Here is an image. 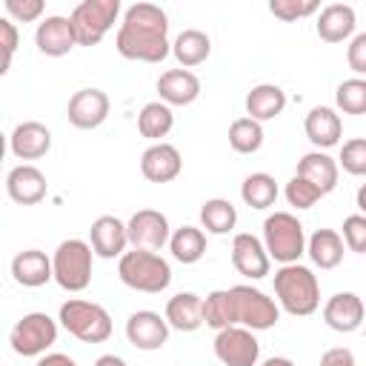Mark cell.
I'll use <instances>...</instances> for the list:
<instances>
[{"label":"cell","instance_id":"5","mask_svg":"<svg viewBox=\"0 0 366 366\" xmlns=\"http://www.w3.org/2000/svg\"><path fill=\"white\" fill-rule=\"evenodd\" d=\"M263 246L272 260L280 266L297 263L300 254L306 252V232L303 223L292 212H274L263 220Z\"/></svg>","mask_w":366,"mask_h":366},{"label":"cell","instance_id":"20","mask_svg":"<svg viewBox=\"0 0 366 366\" xmlns=\"http://www.w3.org/2000/svg\"><path fill=\"white\" fill-rule=\"evenodd\" d=\"M363 315H366V306L355 292H337L323 306L326 326L335 329V332H343V335L360 329L363 326Z\"/></svg>","mask_w":366,"mask_h":366},{"label":"cell","instance_id":"45","mask_svg":"<svg viewBox=\"0 0 366 366\" xmlns=\"http://www.w3.org/2000/svg\"><path fill=\"white\" fill-rule=\"evenodd\" d=\"M37 366H77V360H71V357L63 355V352H49V355H43V357L37 360Z\"/></svg>","mask_w":366,"mask_h":366},{"label":"cell","instance_id":"1","mask_svg":"<svg viewBox=\"0 0 366 366\" xmlns=\"http://www.w3.org/2000/svg\"><path fill=\"white\" fill-rule=\"evenodd\" d=\"M114 49L126 60L160 63L169 57V17L154 3H134L126 9L123 23L114 37Z\"/></svg>","mask_w":366,"mask_h":366},{"label":"cell","instance_id":"33","mask_svg":"<svg viewBox=\"0 0 366 366\" xmlns=\"http://www.w3.org/2000/svg\"><path fill=\"white\" fill-rule=\"evenodd\" d=\"M240 197L252 209H269L277 200V180L272 174H266V172H252L240 183Z\"/></svg>","mask_w":366,"mask_h":366},{"label":"cell","instance_id":"44","mask_svg":"<svg viewBox=\"0 0 366 366\" xmlns=\"http://www.w3.org/2000/svg\"><path fill=\"white\" fill-rule=\"evenodd\" d=\"M320 366H355V355L346 346H335L320 355Z\"/></svg>","mask_w":366,"mask_h":366},{"label":"cell","instance_id":"26","mask_svg":"<svg viewBox=\"0 0 366 366\" xmlns=\"http://www.w3.org/2000/svg\"><path fill=\"white\" fill-rule=\"evenodd\" d=\"M300 177H306L309 183H315L323 194H329L335 186H337V177H340V166L335 157H329L326 152H306L300 160H297V172Z\"/></svg>","mask_w":366,"mask_h":366},{"label":"cell","instance_id":"21","mask_svg":"<svg viewBox=\"0 0 366 366\" xmlns=\"http://www.w3.org/2000/svg\"><path fill=\"white\" fill-rule=\"evenodd\" d=\"M157 94L166 106H189L200 97V77L189 69H169L157 77Z\"/></svg>","mask_w":366,"mask_h":366},{"label":"cell","instance_id":"18","mask_svg":"<svg viewBox=\"0 0 366 366\" xmlns=\"http://www.w3.org/2000/svg\"><path fill=\"white\" fill-rule=\"evenodd\" d=\"M183 169V157L172 143H152L140 154V172L149 183H172Z\"/></svg>","mask_w":366,"mask_h":366},{"label":"cell","instance_id":"27","mask_svg":"<svg viewBox=\"0 0 366 366\" xmlns=\"http://www.w3.org/2000/svg\"><path fill=\"white\" fill-rule=\"evenodd\" d=\"M283 109H286V92L274 83H257L246 94V117H252L257 123L274 120Z\"/></svg>","mask_w":366,"mask_h":366},{"label":"cell","instance_id":"38","mask_svg":"<svg viewBox=\"0 0 366 366\" xmlns=\"http://www.w3.org/2000/svg\"><path fill=\"white\" fill-rule=\"evenodd\" d=\"M320 197H323V192H320L315 183H309L306 177H300V174H295V177L286 183V200H289V206H295V209H312Z\"/></svg>","mask_w":366,"mask_h":366},{"label":"cell","instance_id":"23","mask_svg":"<svg viewBox=\"0 0 366 366\" xmlns=\"http://www.w3.org/2000/svg\"><path fill=\"white\" fill-rule=\"evenodd\" d=\"M11 277L26 286V289H37V286H46L49 280H54V266H51V257L40 249H26V252H17L14 260H11Z\"/></svg>","mask_w":366,"mask_h":366},{"label":"cell","instance_id":"32","mask_svg":"<svg viewBox=\"0 0 366 366\" xmlns=\"http://www.w3.org/2000/svg\"><path fill=\"white\" fill-rule=\"evenodd\" d=\"M237 223V209L226 197H209L200 206V226L209 234H229Z\"/></svg>","mask_w":366,"mask_h":366},{"label":"cell","instance_id":"12","mask_svg":"<svg viewBox=\"0 0 366 366\" xmlns=\"http://www.w3.org/2000/svg\"><path fill=\"white\" fill-rule=\"evenodd\" d=\"M109 94L103 89H80L69 97V106H66V117L74 129H97L103 126V120L109 117Z\"/></svg>","mask_w":366,"mask_h":366},{"label":"cell","instance_id":"13","mask_svg":"<svg viewBox=\"0 0 366 366\" xmlns=\"http://www.w3.org/2000/svg\"><path fill=\"white\" fill-rule=\"evenodd\" d=\"M169 323L166 317H160L157 312L152 309H140V312H132L129 320H126V337L134 349H143V352H157L166 346L169 340Z\"/></svg>","mask_w":366,"mask_h":366},{"label":"cell","instance_id":"17","mask_svg":"<svg viewBox=\"0 0 366 366\" xmlns=\"http://www.w3.org/2000/svg\"><path fill=\"white\" fill-rule=\"evenodd\" d=\"M9 149L17 160H40L51 149V132L40 120H23L9 134Z\"/></svg>","mask_w":366,"mask_h":366},{"label":"cell","instance_id":"6","mask_svg":"<svg viewBox=\"0 0 366 366\" xmlns=\"http://www.w3.org/2000/svg\"><path fill=\"white\" fill-rule=\"evenodd\" d=\"M92 257H94L92 243H86L80 237L63 240L51 254L57 286L66 292H83L92 283Z\"/></svg>","mask_w":366,"mask_h":366},{"label":"cell","instance_id":"7","mask_svg":"<svg viewBox=\"0 0 366 366\" xmlns=\"http://www.w3.org/2000/svg\"><path fill=\"white\" fill-rule=\"evenodd\" d=\"M232 320L234 326H246L252 332H266L280 320V306L254 286H232Z\"/></svg>","mask_w":366,"mask_h":366},{"label":"cell","instance_id":"4","mask_svg":"<svg viewBox=\"0 0 366 366\" xmlns=\"http://www.w3.org/2000/svg\"><path fill=\"white\" fill-rule=\"evenodd\" d=\"M60 326L80 343H106L112 337V315L83 297H71L60 306Z\"/></svg>","mask_w":366,"mask_h":366},{"label":"cell","instance_id":"19","mask_svg":"<svg viewBox=\"0 0 366 366\" xmlns=\"http://www.w3.org/2000/svg\"><path fill=\"white\" fill-rule=\"evenodd\" d=\"M6 192L14 203L20 206H34L46 197L49 192V183H46V174L31 166V163H20L14 166L9 174H6Z\"/></svg>","mask_w":366,"mask_h":366},{"label":"cell","instance_id":"8","mask_svg":"<svg viewBox=\"0 0 366 366\" xmlns=\"http://www.w3.org/2000/svg\"><path fill=\"white\" fill-rule=\"evenodd\" d=\"M120 14V0H83L69 14L77 46H97Z\"/></svg>","mask_w":366,"mask_h":366},{"label":"cell","instance_id":"36","mask_svg":"<svg viewBox=\"0 0 366 366\" xmlns=\"http://www.w3.org/2000/svg\"><path fill=\"white\" fill-rule=\"evenodd\" d=\"M335 103L343 114H366V77H349L335 89Z\"/></svg>","mask_w":366,"mask_h":366},{"label":"cell","instance_id":"24","mask_svg":"<svg viewBox=\"0 0 366 366\" xmlns=\"http://www.w3.org/2000/svg\"><path fill=\"white\" fill-rule=\"evenodd\" d=\"M355 26H357V17H355V9L349 3H329L320 9L317 14V37L326 40V43H343L355 34Z\"/></svg>","mask_w":366,"mask_h":366},{"label":"cell","instance_id":"40","mask_svg":"<svg viewBox=\"0 0 366 366\" xmlns=\"http://www.w3.org/2000/svg\"><path fill=\"white\" fill-rule=\"evenodd\" d=\"M343 243L349 252L366 254V214H349L343 220Z\"/></svg>","mask_w":366,"mask_h":366},{"label":"cell","instance_id":"22","mask_svg":"<svg viewBox=\"0 0 366 366\" xmlns=\"http://www.w3.org/2000/svg\"><path fill=\"white\" fill-rule=\"evenodd\" d=\"M303 129H306L309 143H312L317 152L337 146L340 137H343V120H340V114H337L335 109H329V106H315V109H309Z\"/></svg>","mask_w":366,"mask_h":366},{"label":"cell","instance_id":"25","mask_svg":"<svg viewBox=\"0 0 366 366\" xmlns=\"http://www.w3.org/2000/svg\"><path fill=\"white\" fill-rule=\"evenodd\" d=\"M166 323L177 332H197L206 317H203V297L194 292H177L166 303Z\"/></svg>","mask_w":366,"mask_h":366},{"label":"cell","instance_id":"14","mask_svg":"<svg viewBox=\"0 0 366 366\" xmlns=\"http://www.w3.org/2000/svg\"><path fill=\"white\" fill-rule=\"evenodd\" d=\"M232 266H234L243 277L260 280V277L269 274L272 257H269V252H266V246H263L260 237H254V234H249V232H240V234H234V240H232Z\"/></svg>","mask_w":366,"mask_h":366},{"label":"cell","instance_id":"46","mask_svg":"<svg viewBox=\"0 0 366 366\" xmlns=\"http://www.w3.org/2000/svg\"><path fill=\"white\" fill-rule=\"evenodd\" d=\"M94 366H129V363L123 357H117V355H100L94 360Z\"/></svg>","mask_w":366,"mask_h":366},{"label":"cell","instance_id":"29","mask_svg":"<svg viewBox=\"0 0 366 366\" xmlns=\"http://www.w3.org/2000/svg\"><path fill=\"white\" fill-rule=\"evenodd\" d=\"M172 54L174 60L180 63V69H192V66H200L209 60L212 54V40L206 31L200 29H183L174 43H172Z\"/></svg>","mask_w":366,"mask_h":366},{"label":"cell","instance_id":"37","mask_svg":"<svg viewBox=\"0 0 366 366\" xmlns=\"http://www.w3.org/2000/svg\"><path fill=\"white\" fill-rule=\"evenodd\" d=\"M337 166H343V172L355 174V177H366V137H352L340 146V157Z\"/></svg>","mask_w":366,"mask_h":366},{"label":"cell","instance_id":"39","mask_svg":"<svg viewBox=\"0 0 366 366\" xmlns=\"http://www.w3.org/2000/svg\"><path fill=\"white\" fill-rule=\"evenodd\" d=\"M317 9H320L317 0H272V3H269V11H272L277 20H283V23H295V20H300V17H309V14H315Z\"/></svg>","mask_w":366,"mask_h":366},{"label":"cell","instance_id":"9","mask_svg":"<svg viewBox=\"0 0 366 366\" xmlns=\"http://www.w3.org/2000/svg\"><path fill=\"white\" fill-rule=\"evenodd\" d=\"M54 340H57V323L46 312L23 315L9 332V343L20 357H43Z\"/></svg>","mask_w":366,"mask_h":366},{"label":"cell","instance_id":"28","mask_svg":"<svg viewBox=\"0 0 366 366\" xmlns=\"http://www.w3.org/2000/svg\"><path fill=\"white\" fill-rule=\"evenodd\" d=\"M343 252H346V243H343L340 232H335V229H317V232H312V237L306 240V254H309L312 263L320 266V269H335V266H340Z\"/></svg>","mask_w":366,"mask_h":366},{"label":"cell","instance_id":"47","mask_svg":"<svg viewBox=\"0 0 366 366\" xmlns=\"http://www.w3.org/2000/svg\"><path fill=\"white\" fill-rule=\"evenodd\" d=\"M260 366H295L289 357H269V360H263Z\"/></svg>","mask_w":366,"mask_h":366},{"label":"cell","instance_id":"3","mask_svg":"<svg viewBox=\"0 0 366 366\" xmlns=\"http://www.w3.org/2000/svg\"><path fill=\"white\" fill-rule=\"evenodd\" d=\"M117 274H120V280L129 289L146 292V295H160L172 283V266H169V260L160 257L157 252H146V249L126 252L120 257V263H117Z\"/></svg>","mask_w":366,"mask_h":366},{"label":"cell","instance_id":"2","mask_svg":"<svg viewBox=\"0 0 366 366\" xmlns=\"http://www.w3.org/2000/svg\"><path fill=\"white\" fill-rule=\"evenodd\" d=\"M274 295L277 303L295 315V317H309L320 306V283L317 274L309 266L300 263H286L274 272Z\"/></svg>","mask_w":366,"mask_h":366},{"label":"cell","instance_id":"11","mask_svg":"<svg viewBox=\"0 0 366 366\" xmlns=\"http://www.w3.org/2000/svg\"><path fill=\"white\" fill-rule=\"evenodd\" d=\"M129 243L132 249H146V252H160L172 240L169 217L157 209H140L129 217Z\"/></svg>","mask_w":366,"mask_h":366},{"label":"cell","instance_id":"41","mask_svg":"<svg viewBox=\"0 0 366 366\" xmlns=\"http://www.w3.org/2000/svg\"><path fill=\"white\" fill-rule=\"evenodd\" d=\"M17 40H20V34H17V26H14V20H9V17H0V49H3L0 74H6V71L11 69V57H14V51H17Z\"/></svg>","mask_w":366,"mask_h":366},{"label":"cell","instance_id":"43","mask_svg":"<svg viewBox=\"0 0 366 366\" xmlns=\"http://www.w3.org/2000/svg\"><path fill=\"white\" fill-rule=\"evenodd\" d=\"M346 63H349V69H352L357 77L366 74V31H360V34H355V37L349 40Z\"/></svg>","mask_w":366,"mask_h":366},{"label":"cell","instance_id":"34","mask_svg":"<svg viewBox=\"0 0 366 366\" xmlns=\"http://www.w3.org/2000/svg\"><path fill=\"white\" fill-rule=\"evenodd\" d=\"M229 146L237 154H254L263 146V126L252 117H237L229 126Z\"/></svg>","mask_w":366,"mask_h":366},{"label":"cell","instance_id":"30","mask_svg":"<svg viewBox=\"0 0 366 366\" xmlns=\"http://www.w3.org/2000/svg\"><path fill=\"white\" fill-rule=\"evenodd\" d=\"M169 249H172V257L177 263L192 266V263H197L206 254V234L197 226H180V229L172 232Z\"/></svg>","mask_w":366,"mask_h":366},{"label":"cell","instance_id":"16","mask_svg":"<svg viewBox=\"0 0 366 366\" xmlns=\"http://www.w3.org/2000/svg\"><path fill=\"white\" fill-rule=\"evenodd\" d=\"M34 43H37V51L46 54V57H63V54H69L77 46L71 20L69 17H60V14H51L46 20H40L37 29H34Z\"/></svg>","mask_w":366,"mask_h":366},{"label":"cell","instance_id":"31","mask_svg":"<svg viewBox=\"0 0 366 366\" xmlns=\"http://www.w3.org/2000/svg\"><path fill=\"white\" fill-rule=\"evenodd\" d=\"M172 126H174V114H172V106H166L163 100L146 103L137 114V132L154 143H160V137H166Z\"/></svg>","mask_w":366,"mask_h":366},{"label":"cell","instance_id":"48","mask_svg":"<svg viewBox=\"0 0 366 366\" xmlns=\"http://www.w3.org/2000/svg\"><path fill=\"white\" fill-rule=\"evenodd\" d=\"M355 200H357V209H360V212L366 214V183H363V186L357 189V197H355Z\"/></svg>","mask_w":366,"mask_h":366},{"label":"cell","instance_id":"15","mask_svg":"<svg viewBox=\"0 0 366 366\" xmlns=\"http://www.w3.org/2000/svg\"><path fill=\"white\" fill-rule=\"evenodd\" d=\"M89 243H92L94 254L103 257V260L123 257L126 254V246H129V229L114 214H100L92 223V229H89Z\"/></svg>","mask_w":366,"mask_h":366},{"label":"cell","instance_id":"10","mask_svg":"<svg viewBox=\"0 0 366 366\" xmlns=\"http://www.w3.org/2000/svg\"><path fill=\"white\" fill-rule=\"evenodd\" d=\"M214 355L223 366H257L260 343L252 329L229 326L214 335Z\"/></svg>","mask_w":366,"mask_h":366},{"label":"cell","instance_id":"42","mask_svg":"<svg viewBox=\"0 0 366 366\" xmlns=\"http://www.w3.org/2000/svg\"><path fill=\"white\" fill-rule=\"evenodd\" d=\"M3 6H6L9 20H17V23H34L46 9L43 0H6Z\"/></svg>","mask_w":366,"mask_h":366},{"label":"cell","instance_id":"35","mask_svg":"<svg viewBox=\"0 0 366 366\" xmlns=\"http://www.w3.org/2000/svg\"><path fill=\"white\" fill-rule=\"evenodd\" d=\"M203 317H206V326H212L214 332L234 326L229 289H214V292H209V295L203 297Z\"/></svg>","mask_w":366,"mask_h":366}]
</instances>
